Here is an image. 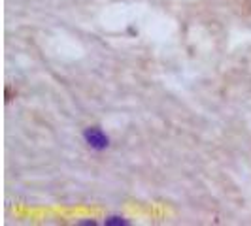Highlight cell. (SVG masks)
<instances>
[{"instance_id":"cell-1","label":"cell","mask_w":251,"mask_h":226,"mask_svg":"<svg viewBox=\"0 0 251 226\" xmlns=\"http://www.w3.org/2000/svg\"><path fill=\"white\" fill-rule=\"evenodd\" d=\"M85 139H87L89 145L95 147V149H104V147L108 145L106 134L102 132L100 128H97V126H93V128H87V130H85Z\"/></svg>"},{"instance_id":"cell-2","label":"cell","mask_w":251,"mask_h":226,"mask_svg":"<svg viewBox=\"0 0 251 226\" xmlns=\"http://www.w3.org/2000/svg\"><path fill=\"white\" fill-rule=\"evenodd\" d=\"M244 4H246V10H248V12L251 13V0H246Z\"/></svg>"}]
</instances>
